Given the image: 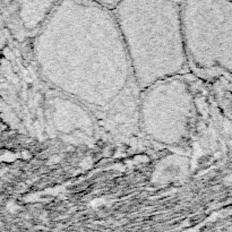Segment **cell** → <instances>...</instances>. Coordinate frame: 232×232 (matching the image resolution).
I'll return each instance as SVG.
<instances>
[{"label": "cell", "mask_w": 232, "mask_h": 232, "mask_svg": "<svg viewBox=\"0 0 232 232\" xmlns=\"http://www.w3.org/2000/svg\"><path fill=\"white\" fill-rule=\"evenodd\" d=\"M107 204V199L105 198H95V199H93L92 202H89V206L92 207V208H100L101 206H103V205H105Z\"/></svg>", "instance_id": "1"}, {"label": "cell", "mask_w": 232, "mask_h": 232, "mask_svg": "<svg viewBox=\"0 0 232 232\" xmlns=\"http://www.w3.org/2000/svg\"><path fill=\"white\" fill-rule=\"evenodd\" d=\"M6 209L9 212V213H17L19 211V206L15 203L14 201H9L8 203L6 204Z\"/></svg>", "instance_id": "2"}, {"label": "cell", "mask_w": 232, "mask_h": 232, "mask_svg": "<svg viewBox=\"0 0 232 232\" xmlns=\"http://www.w3.org/2000/svg\"><path fill=\"white\" fill-rule=\"evenodd\" d=\"M89 165H91V160H89V159H88V160H87V159H85V160H84V161L81 163V167H82V168H84V169H85L86 167L88 168Z\"/></svg>", "instance_id": "3"}, {"label": "cell", "mask_w": 232, "mask_h": 232, "mask_svg": "<svg viewBox=\"0 0 232 232\" xmlns=\"http://www.w3.org/2000/svg\"><path fill=\"white\" fill-rule=\"evenodd\" d=\"M1 225H2V223H1V222H0V227H1Z\"/></svg>", "instance_id": "4"}]
</instances>
